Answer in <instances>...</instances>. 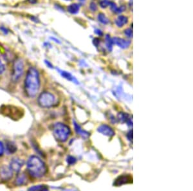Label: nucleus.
Segmentation results:
<instances>
[{
	"mask_svg": "<svg viewBox=\"0 0 193 191\" xmlns=\"http://www.w3.org/2000/svg\"><path fill=\"white\" fill-rule=\"evenodd\" d=\"M40 87L39 72L35 68H30L27 72L25 80V90L27 95L33 97L37 95Z\"/></svg>",
	"mask_w": 193,
	"mask_h": 191,
	"instance_id": "f257e3e1",
	"label": "nucleus"
},
{
	"mask_svg": "<svg viewBox=\"0 0 193 191\" xmlns=\"http://www.w3.org/2000/svg\"><path fill=\"white\" fill-rule=\"evenodd\" d=\"M27 167L28 173L34 178L43 177L47 171L44 162L36 156H32L28 158Z\"/></svg>",
	"mask_w": 193,
	"mask_h": 191,
	"instance_id": "f03ea898",
	"label": "nucleus"
},
{
	"mask_svg": "<svg viewBox=\"0 0 193 191\" xmlns=\"http://www.w3.org/2000/svg\"><path fill=\"white\" fill-rule=\"evenodd\" d=\"M53 132L56 139L62 142L67 140L71 133L70 128L62 123H57L55 124Z\"/></svg>",
	"mask_w": 193,
	"mask_h": 191,
	"instance_id": "7ed1b4c3",
	"label": "nucleus"
},
{
	"mask_svg": "<svg viewBox=\"0 0 193 191\" xmlns=\"http://www.w3.org/2000/svg\"><path fill=\"white\" fill-rule=\"evenodd\" d=\"M38 103L43 108H50L55 103V97L52 93L43 92L39 96Z\"/></svg>",
	"mask_w": 193,
	"mask_h": 191,
	"instance_id": "20e7f679",
	"label": "nucleus"
},
{
	"mask_svg": "<svg viewBox=\"0 0 193 191\" xmlns=\"http://www.w3.org/2000/svg\"><path fill=\"white\" fill-rule=\"evenodd\" d=\"M24 70V65L21 59H16L14 62L12 68V79L14 81L18 80L23 75Z\"/></svg>",
	"mask_w": 193,
	"mask_h": 191,
	"instance_id": "39448f33",
	"label": "nucleus"
},
{
	"mask_svg": "<svg viewBox=\"0 0 193 191\" xmlns=\"http://www.w3.org/2000/svg\"><path fill=\"white\" fill-rule=\"evenodd\" d=\"M13 171L10 166H3L0 167V181L5 182L12 178Z\"/></svg>",
	"mask_w": 193,
	"mask_h": 191,
	"instance_id": "423d86ee",
	"label": "nucleus"
},
{
	"mask_svg": "<svg viewBox=\"0 0 193 191\" xmlns=\"http://www.w3.org/2000/svg\"><path fill=\"white\" fill-rule=\"evenodd\" d=\"M131 182H132V178L130 175H122L116 179L114 185L115 186H119L123 184H129Z\"/></svg>",
	"mask_w": 193,
	"mask_h": 191,
	"instance_id": "0eeeda50",
	"label": "nucleus"
},
{
	"mask_svg": "<svg viewBox=\"0 0 193 191\" xmlns=\"http://www.w3.org/2000/svg\"><path fill=\"white\" fill-rule=\"evenodd\" d=\"M23 166V162L20 159L14 158L10 164V167L13 172H19Z\"/></svg>",
	"mask_w": 193,
	"mask_h": 191,
	"instance_id": "6e6552de",
	"label": "nucleus"
},
{
	"mask_svg": "<svg viewBox=\"0 0 193 191\" xmlns=\"http://www.w3.org/2000/svg\"><path fill=\"white\" fill-rule=\"evenodd\" d=\"M98 131L103 134L109 136V137H112L115 135V132L113 130L111 129L110 127L106 125H102L99 127Z\"/></svg>",
	"mask_w": 193,
	"mask_h": 191,
	"instance_id": "1a4fd4ad",
	"label": "nucleus"
},
{
	"mask_svg": "<svg viewBox=\"0 0 193 191\" xmlns=\"http://www.w3.org/2000/svg\"><path fill=\"white\" fill-rule=\"evenodd\" d=\"M113 43H115L117 45L119 46L121 48H126L129 46L130 44V41H126L124 39L122 38H115L113 39Z\"/></svg>",
	"mask_w": 193,
	"mask_h": 191,
	"instance_id": "9d476101",
	"label": "nucleus"
},
{
	"mask_svg": "<svg viewBox=\"0 0 193 191\" xmlns=\"http://www.w3.org/2000/svg\"><path fill=\"white\" fill-rule=\"evenodd\" d=\"M127 21H128V19L127 17L124 16V15H119L115 21V23L119 27H122L124 25L127 24Z\"/></svg>",
	"mask_w": 193,
	"mask_h": 191,
	"instance_id": "9b49d317",
	"label": "nucleus"
},
{
	"mask_svg": "<svg viewBox=\"0 0 193 191\" xmlns=\"http://www.w3.org/2000/svg\"><path fill=\"white\" fill-rule=\"evenodd\" d=\"M68 12L72 14H75L79 12V5L77 3H74L70 5L68 7Z\"/></svg>",
	"mask_w": 193,
	"mask_h": 191,
	"instance_id": "f8f14e48",
	"label": "nucleus"
},
{
	"mask_svg": "<svg viewBox=\"0 0 193 191\" xmlns=\"http://www.w3.org/2000/svg\"><path fill=\"white\" fill-rule=\"evenodd\" d=\"M27 181V178L24 174H20L18 175L17 178H16V184L19 185H21L25 184Z\"/></svg>",
	"mask_w": 193,
	"mask_h": 191,
	"instance_id": "ddd939ff",
	"label": "nucleus"
},
{
	"mask_svg": "<svg viewBox=\"0 0 193 191\" xmlns=\"http://www.w3.org/2000/svg\"><path fill=\"white\" fill-rule=\"evenodd\" d=\"M98 19L99 21L104 25L108 24L109 23V19L106 17L105 15L103 14V13H100V14L98 15Z\"/></svg>",
	"mask_w": 193,
	"mask_h": 191,
	"instance_id": "4468645a",
	"label": "nucleus"
},
{
	"mask_svg": "<svg viewBox=\"0 0 193 191\" xmlns=\"http://www.w3.org/2000/svg\"><path fill=\"white\" fill-rule=\"evenodd\" d=\"M48 190V188L45 186H42V185L32 187L29 189V190Z\"/></svg>",
	"mask_w": 193,
	"mask_h": 191,
	"instance_id": "2eb2a0df",
	"label": "nucleus"
},
{
	"mask_svg": "<svg viewBox=\"0 0 193 191\" xmlns=\"http://www.w3.org/2000/svg\"><path fill=\"white\" fill-rule=\"evenodd\" d=\"M112 43H113V41L112 39L109 37V35H107L106 36V44H107V46L109 48V50H111V47H112Z\"/></svg>",
	"mask_w": 193,
	"mask_h": 191,
	"instance_id": "dca6fc26",
	"label": "nucleus"
},
{
	"mask_svg": "<svg viewBox=\"0 0 193 191\" xmlns=\"http://www.w3.org/2000/svg\"><path fill=\"white\" fill-rule=\"evenodd\" d=\"M110 1L109 0H101L100 5L102 8H106L109 5Z\"/></svg>",
	"mask_w": 193,
	"mask_h": 191,
	"instance_id": "f3484780",
	"label": "nucleus"
},
{
	"mask_svg": "<svg viewBox=\"0 0 193 191\" xmlns=\"http://www.w3.org/2000/svg\"><path fill=\"white\" fill-rule=\"evenodd\" d=\"M7 150L9 151L10 153H14L15 151H16V148H15L14 145H12V143H10V144L8 145L7 146Z\"/></svg>",
	"mask_w": 193,
	"mask_h": 191,
	"instance_id": "a211bd4d",
	"label": "nucleus"
},
{
	"mask_svg": "<svg viewBox=\"0 0 193 191\" xmlns=\"http://www.w3.org/2000/svg\"><path fill=\"white\" fill-rule=\"evenodd\" d=\"M124 34L128 38H132L133 36V31L131 28H127L126 30H124Z\"/></svg>",
	"mask_w": 193,
	"mask_h": 191,
	"instance_id": "6ab92c4d",
	"label": "nucleus"
},
{
	"mask_svg": "<svg viewBox=\"0 0 193 191\" xmlns=\"http://www.w3.org/2000/svg\"><path fill=\"white\" fill-rule=\"evenodd\" d=\"M109 7H110V9L113 12H116L117 10V7L116 4L115 3L113 2H110V3H109Z\"/></svg>",
	"mask_w": 193,
	"mask_h": 191,
	"instance_id": "aec40b11",
	"label": "nucleus"
},
{
	"mask_svg": "<svg viewBox=\"0 0 193 191\" xmlns=\"http://www.w3.org/2000/svg\"><path fill=\"white\" fill-rule=\"evenodd\" d=\"M5 70V66L4 64L3 63V62L1 61V60L0 59V75L2 74L4 72Z\"/></svg>",
	"mask_w": 193,
	"mask_h": 191,
	"instance_id": "412c9836",
	"label": "nucleus"
},
{
	"mask_svg": "<svg viewBox=\"0 0 193 191\" xmlns=\"http://www.w3.org/2000/svg\"><path fill=\"white\" fill-rule=\"evenodd\" d=\"M67 161H68V163L69 164H73L75 163V161H76V160H75V158H74V157L69 156L68 158Z\"/></svg>",
	"mask_w": 193,
	"mask_h": 191,
	"instance_id": "4be33fe9",
	"label": "nucleus"
},
{
	"mask_svg": "<svg viewBox=\"0 0 193 191\" xmlns=\"http://www.w3.org/2000/svg\"><path fill=\"white\" fill-rule=\"evenodd\" d=\"M90 8V9L92 10V11H96V9H97V7H96V5L94 2L91 3Z\"/></svg>",
	"mask_w": 193,
	"mask_h": 191,
	"instance_id": "5701e85b",
	"label": "nucleus"
},
{
	"mask_svg": "<svg viewBox=\"0 0 193 191\" xmlns=\"http://www.w3.org/2000/svg\"><path fill=\"white\" fill-rule=\"evenodd\" d=\"M125 10H126V7L124 6V5H122V6L120 8H117V10L116 12L117 13H121L122 12H124Z\"/></svg>",
	"mask_w": 193,
	"mask_h": 191,
	"instance_id": "b1692460",
	"label": "nucleus"
},
{
	"mask_svg": "<svg viewBox=\"0 0 193 191\" xmlns=\"http://www.w3.org/2000/svg\"><path fill=\"white\" fill-rule=\"evenodd\" d=\"M3 152H4V147L2 143L0 142V156L3 155Z\"/></svg>",
	"mask_w": 193,
	"mask_h": 191,
	"instance_id": "393cba45",
	"label": "nucleus"
},
{
	"mask_svg": "<svg viewBox=\"0 0 193 191\" xmlns=\"http://www.w3.org/2000/svg\"><path fill=\"white\" fill-rule=\"evenodd\" d=\"M93 43L95 46H98L99 43H100V41H99V39L98 38H95L94 39H93Z\"/></svg>",
	"mask_w": 193,
	"mask_h": 191,
	"instance_id": "a878e982",
	"label": "nucleus"
},
{
	"mask_svg": "<svg viewBox=\"0 0 193 191\" xmlns=\"http://www.w3.org/2000/svg\"><path fill=\"white\" fill-rule=\"evenodd\" d=\"M95 33L97 35H99V36H102V35H103V32H102V31L100 30H98V29L95 30Z\"/></svg>",
	"mask_w": 193,
	"mask_h": 191,
	"instance_id": "bb28decb",
	"label": "nucleus"
},
{
	"mask_svg": "<svg viewBox=\"0 0 193 191\" xmlns=\"http://www.w3.org/2000/svg\"><path fill=\"white\" fill-rule=\"evenodd\" d=\"M0 29H1L2 30V32H5V34H7L8 33V31L7 30V28H5V27H1L0 28Z\"/></svg>",
	"mask_w": 193,
	"mask_h": 191,
	"instance_id": "cd10ccee",
	"label": "nucleus"
}]
</instances>
